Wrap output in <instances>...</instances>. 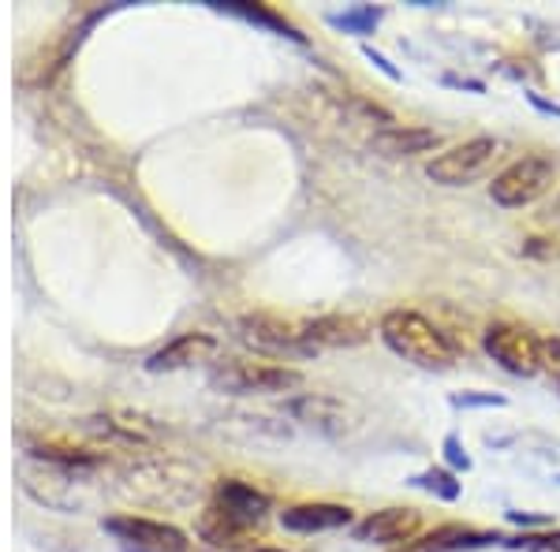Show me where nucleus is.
<instances>
[{"mask_svg": "<svg viewBox=\"0 0 560 552\" xmlns=\"http://www.w3.org/2000/svg\"><path fill=\"white\" fill-rule=\"evenodd\" d=\"M448 451H453V456H448V459H453V463H464V467H471V459H467L464 456V451H459V445H456V441L453 437H448V445H445Z\"/></svg>", "mask_w": 560, "mask_h": 552, "instance_id": "nucleus-23", "label": "nucleus"}, {"mask_svg": "<svg viewBox=\"0 0 560 552\" xmlns=\"http://www.w3.org/2000/svg\"><path fill=\"white\" fill-rule=\"evenodd\" d=\"M441 146V134L433 128H411V124H393V128L377 131L370 139V150L382 157H415V153H430Z\"/></svg>", "mask_w": 560, "mask_h": 552, "instance_id": "nucleus-13", "label": "nucleus"}, {"mask_svg": "<svg viewBox=\"0 0 560 552\" xmlns=\"http://www.w3.org/2000/svg\"><path fill=\"white\" fill-rule=\"evenodd\" d=\"M541 374H546L560 392V337L541 340Z\"/></svg>", "mask_w": 560, "mask_h": 552, "instance_id": "nucleus-19", "label": "nucleus"}, {"mask_svg": "<svg viewBox=\"0 0 560 552\" xmlns=\"http://www.w3.org/2000/svg\"><path fill=\"white\" fill-rule=\"evenodd\" d=\"M530 102H535V105L541 108V113H553V116H560V108H557V105H549V102H541L538 94H530Z\"/></svg>", "mask_w": 560, "mask_h": 552, "instance_id": "nucleus-24", "label": "nucleus"}, {"mask_svg": "<svg viewBox=\"0 0 560 552\" xmlns=\"http://www.w3.org/2000/svg\"><path fill=\"white\" fill-rule=\"evenodd\" d=\"M213 508L221 515H229L232 522H240V527L255 530L269 515V508H273V501H269V493L240 482V478H224V482H217L213 489Z\"/></svg>", "mask_w": 560, "mask_h": 552, "instance_id": "nucleus-10", "label": "nucleus"}, {"mask_svg": "<svg viewBox=\"0 0 560 552\" xmlns=\"http://www.w3.org/2000/svg\"><path fill=\"white\" fill-rule=\"evenodd\" d=\"M422 530V512L415 508H382L370 512L355 527V538L363 545H385V549H404L408 541L419 538Z\"/></svg>", "mask_w": 560, "mask_h": 552, "instance_id": "nucleus-9", "label": "nucleus"}, {"mask_svg": "<svg viewBox=\"0 0 560 552\" xmlns=\"http://www.w3.org/2000/svg\"><path fill=\"white\" fill-rule=\"evenodd\" d=\"M363 52H366V57H370V60H374V64H377V68H382V71H385V75H388V79H393V83H400V71H396L393 64H388V60L382 57V52H377V49H370V45H366V49H363Z\"/></svg>", "mask_w": 560, "mask_h": 552, "instance_id": "nucleus-21", "label": "nucleus"}, {"mask_svg": "<svg viewBox=\"0 0 560 552\" xmlns=\"http://www.w3.org/2000/svg\"><path fill=\"white\" fill-rule=\"evenodd\" d=\"M332 26H340V31H351V34H370L382 20V12L377 8H351V12H340V15H329Z\"/></svg>", "mask_w": 560, "mask_h": 552, "instance_id": "nucleus-17", "label": "nucleus"}, {"mask_svg": "<svg viewBox=\"0 0 560 552\" xmlns=\"http://www.w3.org/2000/svg\"><path fill=\"white\" fill-rule=\"evenodd\" d=\"M105 530L135 552H187L191 545L187 533L173 522L142 519V515H113V519H105Z\"/></svg>", "mask_w": 560, "mask_h": 552, "instance_id": "nucleus-6", "label": "nucleus"}, {"mask_svg": "<svg viewBox=\"0 0 560 552\" xmlns=\"http://www.w3.org/2000/svg\"><path fill=\"white\" fill-rule=\"evenodd\" d=\"M292 411L300 414L306 425H318V430H325V433L345 430V407L332 403V400H322V396H306V400L292 403Z\"/></svg>", "mask_w": 560, "mask_h": 552, "instance_id": "nucleus-16", "label": "nucleus"}, {"mask_svg": "<svg viewBox=\"0 0 560 552\" xmlns=\"http://www.w3.org/2000/svg\"><path fill=\"white\" fill-rule=\"evenodd\" d=\"M415 485L438 493L441 501H456V496H459V482H453V474H445V470H427V474L415 478Z\"/></svg>", "mask_w": 560, "mask_h": 552, "instance_id": "nucleus-18", "label": "nucleus"}, {"mask_svg": "<svg viewBox=\"0 0 560 552\" xmlns=\"http://www.w3.org/2000/svg\"><path fill=\"white\" fill-rule=\"evenodd\" d=\"M501 157H504V139L478 134V139H467L453 150L438 153L427 165V176L441 187H471L482 176H490Z\"/></svg>", "mask_w": 560, "mask_h": 552, "instance_id": "nucleus-3", "label": "nucleus"}, {"mask_svg": "<svg viewBox=\"0 0 560 552\" xmlns=\"http://www.w3.org/2000/svg\"><path fill=\"white\" fill-rule=\"evenodd\" d=\"M243 340L255 343L261 351H273V355H311L303 337V321L295 318H277V314H247L240 321Z\"/></svg>", "mask_w": 560, "mask_h": 552, "instance_id": "nucleus-8", "label": "nucleus"}, {"mask_svg": "<svg viewBox=\"0 0 560 552\" xmlns=\"http://www.w3.org/2000/svg\"><path fill=\"white\" fill-rule=\"evenodd\" d=\"M128 552H135V549H128Z\"/></svg>", "mask_w": 560, "mask_h": 552, "instance_id": "nucleus-26", "label": "nucleus"}, {"mask_svg": "<svg viewBox=\"0 0 560 552\" xmlns=\"http://www.w3.org/2000/svg\"><path fill=\"white\" fill-rule=\"evenodd\" d=\"M198 533H202V541H210L213 549H243V545H255L250 541V533L255 530H247V527H240V522H232L229 515H221L210 504L206 508V515L198 519Z\"/></svg>", "mask_w": 560, "mask_h": 552, "instance_id": "nucleus-14", "label": "nucleus"}, {"mask_svg": "<svg viewBox=\"0 0 560 552\" xmlns=\"http://www.w3.org/2000/svg\"><path fill=\"white\" fill-rule=\"evenodd\" d=\"M520 545H527V549H535V552H560V530L538 533V538H523Z\"/></svg>", "mask_w": 560, "mask_h": 552, "instance_id": "nucleus-20", "label": "nucleus"}, {"mask_svg": "<svg viewBox=\"0 0 560 552\" xmlns=\"http://www.w3.org/2000/svg\"><path fill=\"white\" fill-rule=\"evenodd\" d=\"M486 533H475V530H464V527H441L427 533V538H415L408 541L404 549L396 552H456V549H471V545H486Z\"/></svg>", "mask_w": 560, "mask_h": 552, "instance_id": "nucleus-15", "label": "nucleus"}, {"mask_svg": "<svg viewBox=\"0 0 560 552\" xmlns=\"http://www.w3.org/2000/svg\"><path fill=\"white\" fill-rule=\"evenodd\" d=\"M557 184V161L546 153H523L509 168H501L490 184V198L504 210H523L546 198Z\"/></svg>", "mask_w": 560, "mask_h": 552, "instance_id": "nucleus-2", "label": "nucleus"}, {"mask_svg": "<svg viewBox=\"0 0 560 552\" xmlns=\"http://www.w3.org/2000/svg\"><path fill=\"white\" fill-rule=\"evenodd\" d=\"M456 403H459V407H471V403H497V407H501V403H504V396H459Z\"/></svg>", "mask_w": 560, "mask_h": 552, "instance_id": "nucleus-22", "label": "nucleus"}, {"mask_svg": "<svg viewBox=\"0 0 560 552\" xmlns=\"http://www.w3.org/2000/svg\"><path fill=\"white\" fill-rule=\"evenodd\" d=\"M250 552H284V549H250Z\"/></svg>", "mask_w": 560, "mask_h": 552, "instance_id": "nucleus-25", "label": "nucleus"}, {"mask_svg": "<svg viewBox=\"0 0 560 552\" xmlns=\"http://www.w3.org/2000/svg\"><path fill=\"white\" fill-rule=\"evenodd\" d=\"M482 348L497 366L509 369L516 377H535L541 374V340L523 325H490L482 337Z\"/></svg>", "mask_w": 560, "mask_h": 552, "instance_id": "nucleus-5", "label": "nucleus"}, {"mask_svg": "<svg viewBox=\"0 0 560 552\" xmlns=\"http://www.w3.org/2000/svg\"><path fill=\"white\" fill-rule=\"evenodd\" d=\"M217 359V340L206 337V332H187L173 343H165L161 351H153L147 359V369L150 374H173V369H191V366H202V362H213Z\"/></svg>", "mask_w": 560, "mask_h": 552, "instance_id": "nucleus-11", "label": "nucleus"}, {"mask_svg": "<svg viewBox=\"0 0 560 552\" xmlns=\"http://www.w3.org/2000/svg\"><path fill=\"white\" fill-rule=\"evenodd\" d=\"M213 388L221 392H292L303 385V374L292 366H277V362H250V359H229L213 369Z\"/></svg>", "mask_w": 560, "mask_h": 552, "instance_id": "nucleus-4", "label": "nucleus"}, {"mask_svg": "<svg viewBox=\"0 0 560 552\" xmlns=\"http://www.w3.org/2000/svg\"><path fill=\"white\" fill-rule=\"evenodd\" d=\"M377 337L393 355L415 362L422 369H453L459 362V348L445 329H438L419 310H388L377 321Z\"/></svg>", "mask_w": 560, "mask_h": 552, "instance_id": "nucleus-1", "label": "nucleus"}, {"mask_svg": "<svg viewBox=\"0 0 560 552\" xmlns=\"http://www.w3.org/2000/svg\"><path fill=\"white\" fill-rule=\"evenodd\" d=\"M374 325L363 314H322V318L303 321L306 351L318 355V351H337V348H359L370 340Z\"/></svg>", "mask_w": 560, "mask_h": 552, "instance_id": "nucleus-7", "label": "nucleus"}, {"mask_svg": "<svg viewBox=\"0 0 560 552\" xmlns=\"http://www.w3.org/2000/svg\"><path fill=\"white\" fill-rule=\"evenodd\" d=\"M351 508L348 504H329V501H311V504H292L280 512V527L295 533H322V530H340L351 527Z\"/></svg>", "mask_w": 560, "mask_h": 552, "instance_id": "nucleus-12", "label": "nucleus"}]
</instances>
